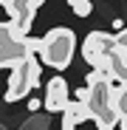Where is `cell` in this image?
<instances>
[{
  "mask_svg": "<svg viewBox=\"0 0 127 130\" xmlns=\"http://www.w3.org/2000/svg\"><path fill=\"white\" fill-rule=\"evenodd\" d=\"M79 99L90 107V113L96 116V122L104 130L119 127V113H116V105H113V85L102 71L90 68L88 85H85V91H79Z\"/></svg>",
  "mask_w": 127,
  "mask_h": 130,
  "instance_id": "6da1fadb",
  "label": "cell"
},
{
  "mask_svg": "<svg viewBox=\"0 0 127 130\" xmlns=\"http://www.w3.org/2000/svg\"><path fill=\"white\" fill-rule=\"evenodd\" d=\"M40 57L42 62L54 71H65L68 65L74 62V54H76V34L65 26H57L51 28L45 37L40 40Z\"/></svg>",
  "mask_w": 127,
  "mask_h": 130,
  "instance_id": "7a4b0ae2",
  "label": "cell"
},
{
  "mask_svg": "<svg viewBox=\"0 0 127 130\" xmlns=\"http://www.w3.org/2000/svg\"><path fill=\"white\" fill-rule=\"evenodd\" d=\"M40 76H42V65L34 59V54L17 59V62L11 65V74H9V85H6L3 99H6V102L26 99L37 85H40Z\"/></svg>",
  "mask_w": 127,
  "mask_h": 130,
  "instance_id": "3957f363",
  "label": "cell"
},
{
  "mask_svg": "<svg viewBox=\"0 0 127 130\" xmlns=\"http://www.w3.org/2000/svg\"><path fill=\"white\" fill-rule=\"evenodd\" d=\"M116 51V34L107 31H90L82 42V57L90 68L102 71L104 76H110V57Z\"/></svg>",
  "mask_w": 127,
  "mask_h": 130,
  "instance_id": "277c9868",
  "label": "cell"
},
{
  "mask_svg": "<svg viewBox=\"0 0 127 130\" xmlns=\"http://www.w3.org/2000/svg\"><path fill=\"white\" fill-rule=\"evenodd\" d=\"M62 130H104V127L96 122V116L82 99H71V105L62 110Z\"/></svg>",
  "mask_w": 127,
  "mask_h": 130,
  "instance_id": "5b68a950",
  "label": "cell"
},
{
  "mask_svg": "<svg viewBox=\"0 0 127 130\" xmlns=\"http://www.w3.org/2000/svg\"><path fill=\"white\" fill-rule=\"evenodd\" d=\"M6 11L14 17V31L20 34V37H26L28 34V28H31V23H34V14H37V3H34V0H6Z\"/></svg>",
  "mask_w": 127,
  "mask_h": 130,
  "instance_id": "8992f818",
  "label": "cell"
},
{
  "mask_svg": "<svg viewBox=\"0 0 127 130\" xmlns=\"http://www.w3.org/2000/svg\"><path fill=\"white\" fill-rule=\"evenodd\" d=\"M42 105H45L48 113H62L71 105V88H68V82L62 79L59 74L48 79V85H45V102Z\"/></svg>",
  "mask_w": 127,
  "mask_h": 130,
  "instance_id": "52a82bcc",
  "label": "cell"
},
{
  "mask_svg": "<svg viewBox=\"0 0 127 130\" xmlns=\"http://www.w3.org/2000/svg\"><path fill=\"white\" fill-rule=\"evenodd\" d=\"M37 48H40V42H31L26 37H14V40L3 42V45H0V68H11L17 59L34 54Z\"/></svg>",
  "mask_w": 127,
  "mask_h": 130,
  "instance_id": "ba28073f",
  "label": "cell"
},
{
  "mask_svg": "<svg viewBox=\"0 0 127 130\" xmlns=\"http://www.w3.org/2000/svg\"><path fill=\"white\" fill-rule=\"evenodd\" d=\"M113 105L119 113V127L127 130V85H116L113 88Z\"/></svg>",
  "mask_w": 127,
  "mask_h": 130,
  "instance_id": "9c48e42d",
  "label": "cell"
},
{
  "mask_svg": "<svg viewBox=\"0 0 127 130\" xmlns=\"http://www.w3.org/2000/svg\"><path fill=\"white\" fill-rule=\"evenodd\" d=\"M116 57L127 65V26H121L116 31Z\"/></svg>",
  "mask_w": 127,
  "mask_h": 130,
  "instance_id": "30bf717a",
  "label": "cell"
},
{
  "mask_svg": "<svg viewBox=\"0 0 127 130\" xmlns=\"http://www.w3.org/2000/svg\"><path fill=\"white\" fill-rule=\"evenodd\" d=\"M71 3V11L76 14V17H88L90 11H93V3L90 0H68Z\"/></svg>",
  "mask_w": 127,
  "mask_h": 130,
  "instance_id": "8fae6325",
  "label": "cell"
},
{
  "mask_svg": "<svg viewBox=\"0 0 127 130\" xmlns=\"http://www.w3.org/2000/svg\"><path fill=\"white\" fill-rule=\"evenodd\" d=\"M14 37H20V34L14 31L11 23H0V45H3V42H9V40H14Z\"/></svg>",
  "mask_w": 127,
  "mask_h": 130,
  "instance_id": "7c38bea8",
  "label": "cell"
},
{
  "mask_svg": "<svg viewBox=\"0 0 127 130\" xmlns=\"http://www.w3.org/2000/svg\"><path fill=\"white\" fill-rule=\"evenodd\" d=\"M28 110H31V113L40 110V102H37V99H28Z\"/></svg>",
  "mask_w": 127,
  "mask_h": 130,
  "instance_id": "4fadbf2b",
  "label": "cell"
},
{
  "mask_svg": "<svg viewBox=\"0 0 127 130\" xmlns=\"http://www.w3.org/2000/svg\"><path fill=\"white\" fill-rule=\"evenodd\" d=\"M113 130H116V127H113Z\"/></svg>",
  "mask_w": 127,
  "mask_h": 130,
  "instance_id": "5bb4252c",
  "label": "cell"
}]
</instances>
